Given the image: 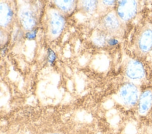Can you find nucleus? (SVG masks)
I'll use <instances>...</instances> for the list:
<instances>
[{"label": "nucleus", "mask_w": 152, "mask_h": 134, "mask_svg": "<svg viewBox=\"0 0 152 134\" xmlns=\"http://www.w3.org/2000/svg\"><path fill=\"white\" fill-rule=\"evenodd\" d=\"M135 47L137 54L145 57L152 51V23L144 22L138 30L135 38Z\"/></svg>", "instance_id": "f257e3e1"}, {"label": "nucleus", "mask_w": 152, "mask_h": 134, "mask_svg": "<svg viewBox=\"0 0 152 134\" xmlns=\"http://www.w3.org/2000/svg\"><path fill=\"white\" fill-rule=\"evenodd\" d=\"M138 112L140 115L146 116L152 109V89L144 90L140 95L138 102Z\"/></svg>", "instance_id": "39448f33"}, {"label": "nucleus", "mask_w": 152, "mask_h": 134, "mask_svg": "<svg viewBox=\"0 0 152 134\" xmlns=\"http://www.w3.org/2000/svg\"><path fill=\"white\" fill-rule=\"evenodd\" d=\"M138 9L139 3L137 1H119L117 12L119 18L126 22L136 15Z\"/></svg>", "instance_id": "f03ea898"}, {"label": "nucleus", "mask_w": 152, "mask_h": 134, "mask_svg": "<svg viewBox=\"0 0 152 134\" xmlns=\"http://www.w3.org/2000/svg\"><path fill=\"white\" fill-rule=\"evenodd\" d=\"M119 94L123 103L128 106H134L137 104L140 95L138 87L131 83H125L122 86Z\"/></svg>", "instance_id": "7ed1b4c3"}, {"label": "nucleus", "mask_w": 152, "mask_h": 134, "mask_svg": "<svg viewBox=\"0 0 152 134\" xmlns=\"http://www.w3.org/2000/svg\"><path fill=\"white\" fill-rule=\"evenodd\" d=\"M21 22L24 28L31 29L36 24V19L31 11L27 8H24L20 12Z\"/></svg>", "instance_id": "0eeeda50"}, {"label": "nucleus", "mask_w": 152, "mask_h": 134, "mask_svg": "<svg viewBox=\"0 0 152 134\" xmlns=\"http://www.w3.org/2000/svg\"><path fill=\"white\" fill-rule=\"evenodd\" d=\"M65 20L61 14L57 12H52L50 16V29L53 35L59 34L64 29Z\"/></svg>", "instance_id": "423d86ee"}, {"label": "nucleus", "mask_w": 152, "mask_h": 134, "mask_svg": "<svg viewBox=\"0 0 152 134\" xmlns=\"http://www.w3.org/2000/svg\"><path fill=\"white\" fill-rule=\"evenodd\" d=\"M103 23L106 28L112 31L118 30L121 26L118 18L113 13H110L104 17Z\"/></svg>", "instance_id": "6e6552de"}, {"label": "nucleus", "mask_w": 152, "mask_h": 134, "mask_svg": "<svg viewBox=\"0 0 152 134\" xmlns=\"http://www.w3.org/2000/svg\"><path fill=\"white\" fill-rule=\"evenodd\" d=\"M48 60L49 62L52 65L53 64L55 59H56V55H55V53H54V51L53 50H52L51 49H49L48 50Z\"/></svg>", "instance_id": "ddd939ff"}, {"label": "nucleus", "mask_w": 152, "mask_h": 134, "mask_svg": "<svg viewBox=\"0 0 152 134\" xmlns=\"http://www.w3.org/2000/svg\"><path fill=\"white\" fill-rule=\"evenodd\" d=\"M12 11L6 4L1 3L0 5V24L2 27L8 24L11 19Z\"/></svg>", "instance_id": "1a4fd4ad"}, {"label": "nucleus", "mask_w": 152, "mask_h": 134, "mask_svg": "<svg viewBox=\"0 0 152 134\" xmlns=\"http://www.w3.org/2000/svg\"><path fill=\"white\" fill-rule=\"evenodd\" d=\"M36 34H37V30H34L33 31L28 32L26 34V37H27V38H28L29 40H32L36 37Z\"/></svg>", "instance_id": "4468645a"}, {"label": "nucleus", "mask_w": 152, "mask_h": 134, "mask_svg": "<svg viewBox=\"0 0 152 134\" xmlns=\"http://www.w3.org/2000/svg\"><path fill=\"white\" fill-rule=\"evenodd\" d=\"M106 42V37L104 34L100 33L96 35L94 38V43L97 45H103L105 44Z\"/></svg>", "instance_id": "f8f14e48"}, {"label": "nucleus", "mask_w": 152, "mask_h": 134, "mask_svg": "<svg viewBox=\"0 0 152 134\" xmlns=\"http://www.w3.org/2000/svg\"><path fill=\"white\" fill-rule=\"evenodd\" d=\"M103 2H104V4H106L107 5H112L115 2V1H103Z\"/></svg>", "instance_id": "dca6fc26"}, {"label": "nucleus", "mask_w": 152, "mask_h": 134, "mask_svg": "<svg viewBox=\"0 0 152 134\" xmlns=\"http://www.w3.org/2000/svg\"><path fill=\"white\" fill-rule=\"evenodd\" d=\"M96 1H83V6L87 12H93L96 8Z\"/></svg>", "instance_id": "9b49d317"}, {"label": "nucleus", "mask_w": 152, "mask_h": 134, "mask_svg": "<svg viewBox=\"0 0 152 134\" xmlns=\"http://www.w3.org/2000/svg\"><path fill=\"white\" fill-rule=\"evenodd\" d=\"M125 74L131 80L142 81L146 79L147 73L143 64L135 59L130 60L126 66Z\"/></svg>", "instance_id": "20e7f679"}, {"label": "nucleus", "mask_w": 152, "mask_h": 134, "mask_svg": "<svg viewBox=\"0 0 152 134\" xmlns=\"http://www.w3.org/2000/svg\"><path fill=\"white\" fill-rule=\"evenodd\" d=\"M118 43V41L115 39H112V40H110L109 41V44L111 45H115Z\"/></svg>", "instance_id": "2eb2a0df"}, {"label": "nucleus", "mask_w": 152, "mask_h": 134, "mask_svg": "<svg viewBox=\"0 0 152 134\" xmlns=\"http://www.w3.org/2000/svg\"><path fill=\"white\" fill-rule=\"evenodd\" d=\"M57 6L64 11H68L72 9L74 5L73 1H56Z\"/></svg>", "instance_id": "9d476101"}]
</instances>
